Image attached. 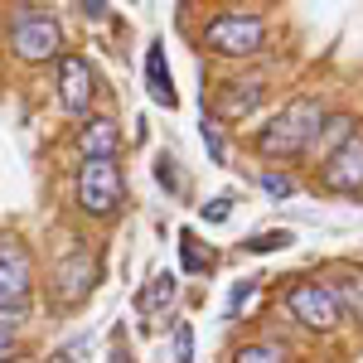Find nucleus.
Listing matches in <instances>:
<instances>
[{
	"label": "nucleus",
	"instance_id": "4",
	"mask_svg": "<svg viewBox=\"0 0 363 363\" xmlns=\"http://www.w3.org/2000/svg\"><path fill=\"white\" fill-rule=\"evenodd\" d=\"M10 49L25 58V63H49V58L63 54V34H58V20L44 15L39 5H25L10 25Z\"/></svg>",
	"mask_w": 363,
	"mask_h": 363
},
{
	"label": "nucleus",
	"instance_id": "3",
	"mask_svg": "<svg viewBox=\"0 0 363 363\" xmlns=\"http://www.w3.org/2000/svg\"><path fill=\"white\" fill-rule=\"evenodd\" d=\"M121 194H126V184H121L116 160H83L78 165V208L87 218H112L121 208Z\"/></svg>",
	"mask_w": 363,
	"mask_h": 363
},
{
	"label": "nucleus",
	"instance_id": "13",
	"mask_svg": "<svg viewBox=\"0 0 363 363\" xmlns=\"http://www.w3.org/2000/svg\"><path fill=\"white\" fill-rule=\"evenodd\" d=\"M145 87H150V97H155L160 107H179V92L169 83L165 49H160V44H150V54H145Z\"/></svg>",
	"mask_w": 363,
	"mask_h": 363
},
{
	"label": "nucleus",
	"instance_id": "18",
	"mask_svg": "<svg viewBox=\"0 0 363 363\" xmlns=\"http://www.w3.org/2000/svg\"><path fill=\"white\" fill-rule=\"evenodd\" d=\"M291 242H296V238H291L286 228H267V233H257V238H247L242 247H247V252H286Z\"/></svg>",
	"mask_w": 363,
	"mask_h": 363
},
{
	"label": "nucleus",
	"instance_id": "16",
	"mask_svg": "<svg viewBox=\"0 0 363 363\" xmlns=\"http://www.w3.org/2000/svg\"><path fill=\"white\" fill-rule=\"evenodd\" d=\"M179 257H184V272H189V277L208 272V247H199V238L189 233V228L179 233Z\"/></svg>",
	"mask_w": 363,
	"mask_h": 363
},
{
	"label": "nucleus",
	"instance_id": "22",
	"mask_svg": "<svg viewBox=\"0 0 363 363\" xmlns=\"http://www.w3.org/2000/svg\"><path fill=\"white\" fill-rule=\"evenodd\" d=\"M252 296H257V281H238V286H233V301H228V310L238 315L242 306H252Z\"/></svg>",
	"mask_w": 363,
	"mask_h": 363
},
{
	"label": "nucleus",
	"instance_id": "8",
	"mask_svg": "<svg viewBox=\"0 0 363 363\" xmlns=\"http://www.w3.org/2000/svg\"><path fill=\"white\" fill-rule=\"evenodd\" d=\"M92 92H97V78H92L87 58L83 54H58V102H63V112L83 116Z\"/></svg>",
	"mask_w": 363,
	"mask_h": 363
},
{
	"label": "nucleus",
	"instance_id": "21",
	"mask_svg": "<svg viewBox=\"0 0 363 363\" xmlns=\"http://www.w3.org/2000/svg\"><path fill=\"white\" fill-rule=\"evenodd\" d=\"M262 189L272 199H291L296 194V179H291V174H262Z\"/></svg>",
	"mask_w": 363,
	"mask_h": 363
},
{
	"label": "nucleus",
	"instance_id": "5",
	"mask_svg": "<svg viewBox=\"0 0 363 363\" xmlns=\"http://www.w3.org/2000/svg\"><path fill=\"white\" fill-rule=\"evenodd\" d=\"M29 291H34L29 252L10 238H0V315H25Z\"/></svg>",
	"mask_w": 363,
	"mask_h": 363
},
{
	"label": "nucleus",
	"instance_id": "14",
	"mask_svg": "<svg viewBox=\"0 0 363 363\" xmlns=\"http://www.w3.org/2000/svg\"><path fill=\"white\" fill-rule=\"evenodd\" d=\"M325 286H330V296L339 306V320H359L363 325V277H335Z\"/></svg>",
	"mask_w": 363,
	"mask_h": 363
},
{
	"label": "nucleus",
	"instance_id": "15",
	"mask_svg": "<svg viewBox=\"0 0 363 363\" xmlns=\"http://www.w3.org/2000/svg\"><path fill=\"white\" fill-rule=\"evenodd\" d=\"M174 296H179V281H174V272H160V277L145 281V291L136 296V306H140V315H160V310H165Z\"/></svg>",
	"mask_w": 363,
	"mask_h": 363
},
{
	"label": "nucleus",
	"instance_id": "26",
	"mask_svg": "<svg viewBox=\"0 0 363 363\" xmlns=\"http://www.w3.org/2000/svg\"><path fill=\"white\" fill-rule=\"evenodd\" d=\"M228 213H233V208H228V199H213V203L203 208V223H223Z\"/></svg>",
	"mask_w": 363,
	"mask_h": 363
},
{
	"label": "nucleus",
	"instance_id": "17",
	"mask_svg": "<svg viewBox=\"0 0 363 363\" xmlns=\"http://www.w3.org/2000/svg\"><path fill=\"white\" fill-rule=\"evenodd\" d=\"M233 363H286V349L281 344H242Z\"/></svg>",
	"mask_w": 363,
	"mask_h": 363
},
{
	"label": "nucleus",
	"instance_id": "11",
	"mask_svg": "<svg viewBox=\"0 0 363 363\" xmlns=\"http://www.w3.org/2000/svg\"><path fill=\"white\" fill-rule=\"evenodd\" d=\"M262 97H267V87H262V83H228V92L213 102V116H223V121L252 116L257 107H262Z\"/></svg>",
	"mask_w": 363,
	"mask_h": 363
},
{
	"label": "nucleus",
	"instance_id": "19",
	"mask_svg": "<svg viewBox=\"0 0 363 363\" xmlns=\"http://www.w3.org/2000/svg\"><path fill=\"white\" fill-rule=\"evenodd\" d=\"M15 325H20V315H0V363L15 359Z\"/></svg>",
	"mask_w": 363,
	"mask_h": 363
},
{
	"label": "nucleus",
	"instance_id": "6",
	"mask_svg": "<svg viewBox=\"0 0 363 363\" xmlns=\"http://www.w3.org/2000/svg\"><path fill=\"white\" fill-rule=\"evenodd\" d=\"M286 310H291V320H301L306 330H320V335H330L339 325V306L325 281H296L286 291Z\"/></svg>",
	"mask_w": 363,
	"mask_h": 363
},
{
	"label": "nucleus",
	"instance_id": "2",
	"mask_svg": "<svg viewBox=\"0 0 363 363\" xmlns=\"http://www.w3.org/2000/svg\"><path fill=\"white\" fill-rule=\"evenodd\" d=\"M262 44H267V25L252 10H223V15H213L203 25V49L208 54L252 58V54H262Z\"/></svg>",
	"mask_w": 363,
	"mask_h": 363
},
{
	"label": "nucleus",
	"instance_id": "23",
	"mask_svg": "<svg viewBox=\"0 0 363 363\" xmlns=\"http://www.w3.org/2000/svg\"><path fill=\"white\" fill-rule=\"evenodd\" d=\"M155 179H160V184H169V189H179V174H174V160H169V155H160V160H155Z\"/></svg>",
	"mask_w": 363,
	"mask_h": 363
},
{
	"label": "nucleus",
	"instance_id": "9",
	"mask_svg": "<svg viewBox=\"0 0 363 363\" xmlns=\"http://www.w3.org/2000/svg\"><path fill=\"white\" fill-rule=\"evenodd\" d=\"M92 281H97V262L87 252H73L68 262H58V272H54V301L58 306H83L92 296Z\"/></svg>",
	"mask_w": 363,
	"mask_h": 363
},
{
	"label": "nucleus",
	"instance_id": "25",
	"mask_svg": "<svg viewBox=\"0 0 363 363\" xmlns=\"http://www.w3.org/2000/svg\"><path fill=\"white\" fill-rule=\"evenodd\" d=\"M203 140H208V155H213V165H223V140H218V131L203 121Z\"/></svg>",
	"mask_w": 363,
	"mask_h": 363
},
{
	"label": "nucleus",
	"instance_id": "1",
	"mask_svg": "<svg viewBox=\"0 0 363 363\" xmlns=\"http://www.w3.org/2000/svg\"><path fill=\"white\" fill-rule=\"evenodd\" d=\"M320 121H325L320 97H296V102H286V107L257 131V155H267V160H296V155H306V145H310V136H315Z\"/></svg>",
	"mask_w": 363,
	"mask_h": 363
},
{
	"label": "nucleus",
	"instance_id": "12",
	"mask_svg": "<svg viewBox=\"0 0 363 363\" xmlns=\"http://www.w3.org/2000/svg\"><path fill=\"white\" fill-rule=\"evenodd\" d=\"M344 140H354V116L349 112H339V116H325L320 126H315V136H310V145H306V155H335Z\"/></svg>",
	"mask_w": 363,
	"mask_h": 363
},
{
	"label": "nucleus",
	"instance_id": "20",
	"mask_svg": "<svg viewBox=\"0 0 363 363\" xmlns=\"http://www.w3.org/2000/svg\"><path fill=\"white\" fill-rule=\"evenodd\" d=\"M174 359H179V363H189V359H194V330H189L184 320L174 325Z\"/></svg>",
	"mask_w": 363,
	"mask_h": 363
},
{
	"label": "nucleus",
	"instance_id": "10",
	"mask_svg": "<svg viewBox=\"0 0 363 363\" xmlns=\"http://www.w3.org/2000/svg\"><path fill=\"white\" fill-rule=\"evenodd\" d=\"M78 145H83V160H116L121 131H116L112 116H92L83 131H78Z\"/></svg>",
	"mask_w": 363,
	"mask_h": 363
},
{
	"label": "nucleus",
	"instance_id": "7",
	"mask_svg": "<svg viewBox=\"0 0 363 363\" xmlns=\"http://www.w3.org/2000/svg\"><path fill=\"white\" fill-rule=\"evenodd\" d=\"M320 184L330 194H363V136L344 140L335 155L320 165Z\"/></svg>",
	"mask_w": 363,
	"mask_h": 363
},
{
	"label": "nucleus",
	"instance_id": "24",
	"mask_svg": "<svg viewBox=\"0 0 363 363\" xmlns=\"http://www.w3.org/2000/svg\"><path fill=\"white\" fill-rule=\"evenodd\" d=\"M78 10H83L87 20H107V15H112V5H107V0H83Z\"/></svg>",
	"mask_w": 363,
	"mask_h": 363
}]
</instances>
